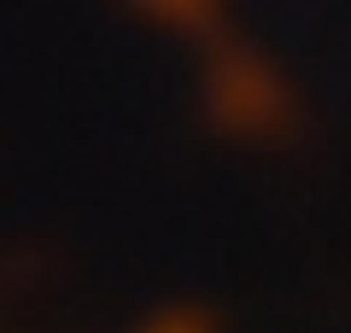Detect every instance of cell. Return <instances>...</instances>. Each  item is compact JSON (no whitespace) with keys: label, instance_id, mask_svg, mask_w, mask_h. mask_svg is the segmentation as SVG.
<instances>
[{"label":"cell","instance_id":"6da1fadb","mask_svg":"<svg viewBox=\"0 0 351 333\" xmlns=\"http://www.w3.org/2000/svg\"><path fill=\"white\" fill-rule=\"evenodd\" d=\"M135 333H193V321H188V316H176V310H158V316H147Z\"/></svg>","mask_w":351,"mask_h":333}]
</instances>
